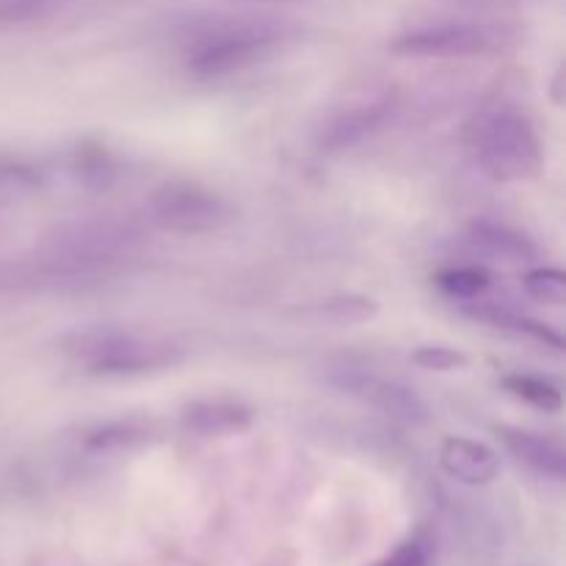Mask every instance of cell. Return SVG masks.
<instances>
[{
    "label": "cell",
    "mask_w": 566,
    "mask_h": 566,
    "mask_svg": "<svg viewBox=\"0 0 566 566\" xmlns=\"http://www.w3.org/2000/svg\"><path fill=\"white\" fill-rule=\"evenodd\" d=\"M72 359L83 363L88 374L99 376H138L158 374L182 363V352L171 343L144 340L114 329L75 332L61 340Z\"/></svg>",
    "instance_id": "6da1fadb"
},
{
    "label": "cell",
    "mask_w": 566,
    "mask_h": 566,
    "mask_svg": "<svg viewBox=\"0 0 566 566\" xmlns=\"http://www.w3.org/2000/svg\"><path fill=\"white\" fill-rule=\"evenodd\" d=\"M479 160L495 180L523 182L542 171V142L520 114H495L481 122L475 136Z\"/></svg>",
    "instance_id": "7a4b0ae2"
},
{
    "label": "cell",
    "mask_w": 566,
    "mask_h": 566,
    "mask_svg": "<svg viewBox=\"0 0 566 566\" xmlns=\"http://www.w3.org/2000/svg\"><path fill=\"white\" fill-rule=\"evenodd\" d=\"M276 31L254 22H235L199 39L188 53V70L197 77H227L249 70L274 50Z\"/></svg>",
    "instance_id": "3957f363"
},
{
    "label": "cell",
    "mask_w": 566,
    "mask_h": 566,
    "mask_svg": "<svg viewBox=\"0 0 566 566\" xmlns=\"http://www.w3.org/2000/svg\"><path fill=\"white\" fill-rule=\"evenodd\" d=\"M155 224L175 235H208L232 219V210L216 191L193 182H169L149 197Z\"/></svg>",
    "instance_id": "277c9868"
},
{
    "label": "cell",
    "mask_w": 566,
    "mask_h": 566,
    "mask_svg": "<svg viewBox=\"0 0 566 566\" xmlns=\"http://www.w3.org/2000/svg\"><path fill=\"white\" fill-rule=\"evenodd\" d=\"M337 387H340L346 396L357 398V401H363L365 407L376 409V412L396 420V423H403V426L429 423V407L423 403V398H420L415 390H409V387L398 385V381L352 370V374H343L340 379H337Z\"/></svg>",
    "instance_id": "5b68a950"
},
{
    "label": "cell",
    "mask_w": 566,
    "mask_h": 566,
    "mask_svg": "<svg viewBox=\"0 0 566 566\" xmlns=\"http://www.w3.org/2000/svg\"><path fill=\"white\" fill-rule=\"evenodd\" d=\"M486 48V36L479 28L446 25L426 28V31L407 33L396 39L392 50L401 55H420V59H468Z\"/></svg>",
    "instance_id": "8992f818"
},
{
    "label": "cell",
    "mask_w": 566,
    "mask_h": 566,
    "mask_svg": "<svg viewBox=\"0 0 566 566\" xmlns=\"http://www.w3.org/2000/svg\"><path fill=\"white\" fill-rule=\"evenodd\" d=\"M440 464L451 479L468 486H486L501 475V457L490 446L468 437H448L440 448Z\"/></svg>",
    "instance_id": "52a82bcc"
},
{
    "label": "cell",
    "mask_w": 566,
    "mask_h": 566,
    "mask_svg": "<svg viewBox=\"0 0 566 566\" xmlns=\"http://www.w3.org/2000/svg\"><path fill=\"white\" fill-rule=\"evenodd\" d=\"M497 437L503 440V446L509 448L514 459L520 464H525L534 473L545 475V479H564L566 473V453L556 440L545 434H536V431L525 429H497Z\"/></svg>",
    "instance_id": "ba28073f"
},
{
    "label": "cell",
    "mask_w": 566,
    "mask_h": 566,
    "mask_svg": "<svg viewBox=\"0 0 566 566\" xmlns=\"http://www.w3.org/2000/svg\"><path fill=\"white\" fill-rule=\"evenodd\" d=\"M182 423L205 437H221L241 431L252 423V409L230 398H208V401L188 403L182 412Z\"/></svg>",
    "instance_id": "9c48e42d"
},
{
    "label": "cell",
    "mask_w": 566,
    "mask_h": 566,
    "mask_svg": "<svg viewBox=\"0 0 566 566\" xmlns=\"http://www.w3.org/2000/svg\"><path fill=\"white\" fill-rule=\"evenodd\" d=\"M470 243L497 263L523 265L536 260V247L531 243V238L506 224H495V221H475L470 227Z\"/></svg>",
    "instance_id": "30bf717a"
},
{
    "label": "cell",
    "mask_w": 566,
    "mask_h": 566,
    "mask_svg": "<svg viewBox=\"0 0 566 566\" xmlns=\"http://www.w3.org/2000/svg\"><path fill=\"white\" fill-rule=\"evenodd\" d=\"M385 116H387V103L346 111V114L337 116L335 122H329V127H326L324 136H321V144L329 149L354 147V144L363 142L365 136H370V133L385 122Z\"/></svg>",
    "instance_id": "8fae6325"
},
{
    "label": "cell",
    "mask_w": 566,
    "mask_h": 566,
    "mask_svg": "<svg viewBox=\"0 0 566 566\" xmlns=\"http://www.w3.org/2000/svg\"><path fill=\"white\" fill-rule=\"evenodd\" d=\"M503 387H506L512 396L523 398V401H528L531 407L545 409V412H558L564 403L558 387H553L551 381L545 379H536V376H523V374L506 376V379H503Z\"/></svg>",
    "instance_id": "7c38bea8"
},
{
    "label": "cell",
    "mask_w": 566,
    "mask_h": 566,
    "mask_svg": "<svg viewBox=\"0 0 566 566\" xmlns=\"http://www.w3.org/2000/svg\"><path fill=\"white\" fill-rule=\"evenodd\" d=\"M376 310L379 307H376L374 298H365V296H335L318 304L321 318L332 321V324L337 326L365 324V321L374 318Z\"/></svg>",
    "instance_id": "4fadbf2b"
},
{
    "label": "cell",
    "mask_w": 566,
    "mask_h": 566,
    "mask_svg": "<svg viewBox=\"0 0 566 566\" xmlns=\"http://www.w3.org/2000/svg\"><path fill=\"white\" fill-rule=\"evenodd\" d=\"M525 291L542 304H553V307H562L566 302V274L562 269H534L525 274Z\"/></svg>",
    "instance_id": "5bb4252c"
},
{
    "label": "cell",
    "mask_w": 566,
    "mask_h": 566,
    "mask_svg": "<svg viewBox=\"0 0 566 566\" xmlns=\"http://www.w3.org/2000/svg\"><path fill=\"white\" fill-rule=\"evenodd\" d=\"M440 287L457 298H473L490 287V274L475 265H462V269H448L440 274Z\"/></svg>",
    "instance_id": "9a60e30c"
},
{
    "label": "cell",
    "mask_w": 566,
    "mask_h": 566,
    "mask_svg": "<svg viewBox=\"0 0 566 566\" xmlns=\"http://www.w3.org/2000/svg\"><path fill=\"white\" fill-rule=\"evenodd\" d=\"M412 363L420 365L426 370H440V374H448V370H459L468 365V357L457 348L448 346H423L412 354Z\"/></svg>",
    "instance_id": "2e32d148"
},
{
    "label": "cell",
    "mask_w": 566,
    "mask_h": 566,
    "mask_svg": "<svg viewBox=\"0 0 566 566\" xmlns=\"http://www.w3.org/2000/svg\"><path fill=\"white\" fill-rule=\"evenodd\" d=\"M431 545L426 539H409L398 545L390 556H385L374 566H429Z\"/></svg>",
    "instance_id": "e0dca14e"
}]
</instances>
